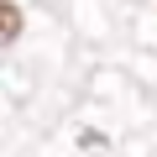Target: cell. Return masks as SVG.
I'll return each mask as SVG.
<instances>
[{
  "instance_id": "obj_1",
  "label": "cell",
  "mask_w": 157,
  "mask_h": 157,
  "mask_svg": "<svg viewBox=\"0 0 157 157\" xmlns=\"http://www.w3.org/2000/svg\"><path fill=\"white\" fill-rule=\"evenodd\" d=\"M21 37V6L16 0H0V47H11Z\"/></svg>"
}]
</instances>
